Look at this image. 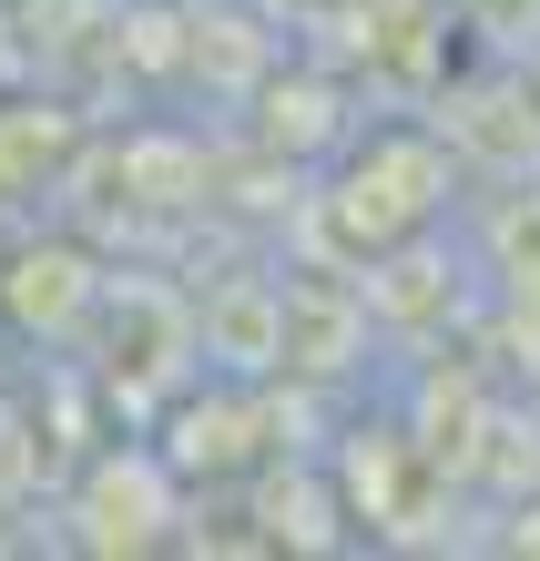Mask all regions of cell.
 <instances>
[{"label":"cell","instance_id":"9","mask_svg":"<svg viewBox=\"0 0 540 561\" xmlns=\"http://www.w3.org/2000/svg\"><path fill=\"white\" fill-rule=\"evenodd\" d=\"M499 541H510V551H540V501H520V511H510V531H499Z\"/></svg>","mask_w":540,"mask_h":561},{"label":"cell","instance_id":"7","mask_svg":"<svg viewBox=\"0 0 540 561\" xmlns=\"http://www.w3.org/2000/svg\"><path fill=\"white\" fill-rule=\"evenodd\" d=\"M367 327H378V307H367V286L347 276H286V378H336L357 368Z\"/></svg>","mask_w":540,"mask_h":561},{"label":"cell","instance_id":"2","mask_svg":"<svg viewBox=\"0 0 540 561\" xmlns=\"http://www.w3.org/2000/svg\"><path fill=\"white\" fill-rule=\"evenodd\" d=\"M61 520H72L82 551H174L194 541V480L163 459V439H113L82 459L72 501H61Z\"/></svg>","mask_w":540,"mask_h":561},{"label":"cell","instance_id":"5","mask_svg":"<svg viewBox=\"0 0 540 561\" xmlns=\"http://www.w3.org/2000/svg\"><path fill=\"white\" fill-rule=\"evenodd\" d=\"M438 134H449L459 153H480L499 163V174H530L540 163V82H530V61H480V72H459V82H438Z\"/></svg>","mask_w":540,"mask_h":561},{"label":"cell","instance_id":"1","mask_svg":"<svg viewBox=\"0 0 540 561\" xmlns=\"http://www.w3.org/2000/svg\"><path fill=\"white\" fill-rule=\"evenodd\" d=\"M449 205H459V144L438 123H357L317 174L307 236L336 266H378V255L438 236Z\"/></svg>","mask_w":540,"mask_h":561},{"label":"cell","instance_id":"8","mask_svg":"<svg viewBox=\"0 0 540 561\" xmlns=\"http://www.w3.org/2000/svg\"><path fill=\"white\" fill-rule=\"evenodd\" d=\"M205 368L286 378V276H225L205 296Z\"/></svg>","mask_w":540,"mask_h":561},{"label":"cell","instance_id":"4","mask_svg":"<svg viewBox=\"0 0 540 561\" xmlns=\"http://www.w3.org/2000/svg\"><path fill=\"white\" fill-rule=\"evenodd\" d=\"M163 459H174L184 480H205V490L255 480L265 459H286L276 388H265V378H234V368H205L174 409H163Z\"/></svg>","mask_w":540,"mask_h":561},{"label":"cell","instance_id":"3","mask_svg":"<svg viewBox=\"0 0 540 561\" xmlns=\"http://www.w3.org/2000/svg\"><path fill=\"white\" fill-rule=\"evenodd\" d=\"M92 327H103V388L113 399H133V409H153V399H184L194 388V368H205V307L194 296H174V286H153V276H113L103 286V307H92Z\"/></svg>","mask_w":540,"mask_h":561},{"label":"cell","instance_id":"6","mask_svg":"<svg viewBox=\"0 0 540 561\" xmlns=\"http://www.w3.org/2000/svg\"><path fill=\"white\" fill-rule=\"evenodd\" d=\"M103 266H92L82 245H61V236H42V245H21L11 266H0V317L21 327V337H42V347H61V337H82L92 327V307H103Z\"/></svg>","mask_w":540,"mask_h":561}]
</instances>
